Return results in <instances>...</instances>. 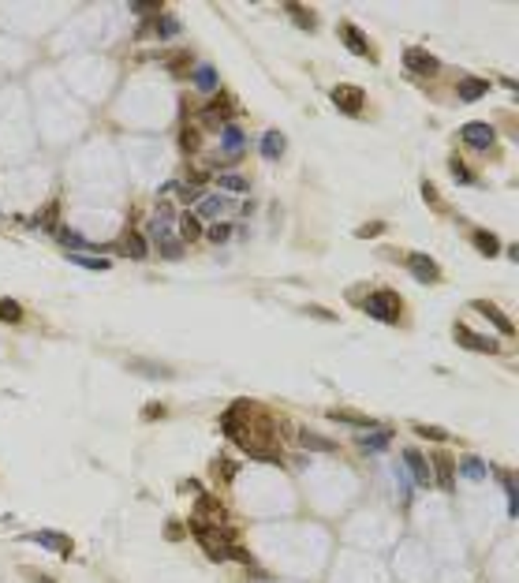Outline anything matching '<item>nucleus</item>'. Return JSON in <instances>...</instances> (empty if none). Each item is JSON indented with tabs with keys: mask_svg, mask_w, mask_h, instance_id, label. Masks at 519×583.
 <instances>
[{
	"mask_svg": "<svg viewBox=\"0 0 519 583\" xmlns=\"http://www.w3.org/2000/svg\"><path fill=\"white\" fill-rule=\"evenodd\" d=\"M288 12L295 15V23H299L303 30H314V26H318V19H314V12H310V8H303V4H288Z\"/></svg>",
	"mask_w": 519,
	"mask_h": 583,
	"instance_id": "nucleus-28",
	"label": "nucleus"
},
{
	"mask_svg": "<svg viewBox=\"0 0 519 583\" xmlns=\"http://www.w3.org/2000/svg\"><path fill=\"white\" fill-rule=\"evenodd\" d=\"M366 314L377 318V322H385V326H393V322H400V314H404V299L396 292H388V288H377V292H370V299H366Z\"/></svg>",
	"mask_w": 519,
	"mask_h": 583,
	"instance_id": "nucleus-1",
	"label": "nucleus"
},
{
	"mask_svg": "<svg viewBox=\"0 0 519 583\" xmlns=\"http://www.w3.org/2000/svg\"><path fill=\"white\" fill-rule=\"evenodd\" d=\"M355 441H359V449H363V452H381V449L393 445V430L374 427V434H359Z\"/></svg>",
	"mask_w": 519,
	"mask_h": 583,
	"instance_id": "nucleus-12",
	"label": "nucleus"
},
{
	"mask_svg": "<svg viewBox=\"0 0 519 583\" xmlns=\"http://www.w3.org/2000/svg\"><path fill=\"white\" fill-rule=\"evenodd\" d=\"M404 68L411 71V75H437L441 60L433 57V53L419 49V45H411V49H404Z\"/></svg>",
	"mask_w": 519,
	"mask_h": 583,
	"instance_id": "nucleus-3",
	"label": "nucleus"
},
{
	"mask_svg": "<svg viewBox=\"0 0 519 583\" xmlns=\"http://www.w3.org/2000/svg\"><path fill=\"white\" fill-rule=\"evenodd\" d=\"M228 113H232V98H217V101H209V105H206V113H202V116H206L209 124H220Z\"/></svg>",
	"mask_w": 519,
	"mask_h": 583,
	"instance_id": "nucleus-24",
	"label": "nucleus"
},
{
	"mask_svg": "<svg viewBox=\"0 0 519 583\" xmlns=\"http://www.w3.org/2000/svg\"><path fill=\"white\" fill-rule=\"evenodd\" d=\"M57 214H60V206H57V202H49V206H45L41 214L30 221V225H34V228H57Z\"/></svg>",
	"mask_w": 519,
	"mask_h": 583,
	"instance_id": "nucleus-26",
	"label": "nucleus"
},
{
	"mask_svg": "<svg viewBox=\"0 0 519 583\" xmlns=\"http://www.w3.org/2000/svg\"><path fill=\"white\" fill-rule=\"evenodd\" d=\"M456 90H460V101H478V98L489 94V82L478 79V75H463Z\"/></svg>",
	"mask_w": 519,
	"mask_h": 583,
	"instance_id": "nucleus-15",
	"label": "nucleus"
},
{
	"mask_svg": "<svg viewBox=\"0 0 519 583\" xmlns=\"http://www.w3.org/2000/svg\"><path fill=\"white\" fill-rule=\"evenodd\" d=\"M452 333H456V340H460L463 348H471V351H489V355H493V351H500V344H497L493 337H478V333H471L467 326H460V322H456V329H452Z\"/></svg>",
	"mask_w": 519,
	"mask_h": 583,
	"instance_id": "nucleus-8",
	"label": "nucleus"
},
{
	"mask_svg": "<svg viewBox=\"0 0 519 583\" xmlns=\"http://www.w3.org/2000/svg\"><path fill=\"white\" fill-rule=\"evenodd\" d=\"M213 475L228 483V479L236 475V464H232V460H225V456H217V460H213Z\"/></svg>",
	"mask_w": 519,
	"mask_h": 583,
	"instance_id": "nucleus-36",
	"label": "nucleus"
},
{
	"mask_svg": "<svg viewBox=\"0 0 519 583\" xmlns=\"http://www.w3.org/2000/svg\"><path fill=\"white\" fill-rule=\"evenodd\" d=\"M332 105H337L340 113H348V116H359V113H363V105H366L363 86H348V82L332 86Z\"/></svg>",
	"mask_w": 519,
	"mask_h": 583,
	"instance_id": "nucleus-2",
	"label": "nucleus"
},
{
	"mask_svg": "<svg viewBox=\"0 0 519 583\" xmlns=\"http://www.w3.org/2000/svg\"><path fill=\"white\" fill-rule=\"evenodd\" d=\"M307 314H314V318H325V322H332L337 314H329L325 307H307Z\"/></svg>",
	"mask_w": 519,
	"mask_h": 583,
	"instance_id": "nucleus-45",
	"label": "nucleus"
},
{
	"mask_svg": "<svg viewBox=\"0 0 519 583\" xmlns=\"http://www.w3.org/2000/svg\"><path fill=\"white\" fill-rule=\"evenodd\" d=\"M68 262L82 266V270H108V258H86V255H68Z\"/></svg>",
	"mask_w": 519,
	"mask_h": 583,
	"instance_id": "nucleus-31",
	"label": "nucleus"
},
{
	"mask_svg": "<svg viewBox=\"0 0 519 583\" xmlns=\"http://www.w3.org/2000/svg\"><path fill=\"white\" fill-rule=\"evenodd\" d=\"M504 494H508V516H516V479L504 475Z\"/></svg>",
	"mask_w": 519,
	"mask_h": 583,
	"instance_id": "nucleus-40",
	"label": "nucleus"
},
{
	"mask_svg": "<svg viewBox=\"0 0 519 583\" xmlns=\"http://www.w3.org/2000/svg\"><path fill=\"white\" fill-rule=\"evenodd\" d=\"M284 150H288V142H284L281 131H265L262 135V157H265V161H281Z\"/></svg>",
	"mask_w": 519,
	"mask_h": 583,
	"instance_id": "nucleus-17",
	"label": "nucleus"
},
{
	"mask_svg": "<svg viewBox=\"0 0 519 583\" xmlns=\"http://www.w3.org/2000/svg\"><path fill=\"white\" fill-rule=\"evenodd\" d=\"M449 172H452V180H460V183H471V180H475V176L463 169V161H449Z\"/></svg>",
	"mask_w": 519,
	"mask_h": 583,
	"instance_id": "nucleus-38",
	"label": "nucleus"
},
{
	"mask_svg": "<svg viewBox=\"0 0 519 583\" xmlns=\"http://www.w3.org/2000/svg\"><path fill=\"white\" fill-rule=\"evenodd\" d=\"M456 468H460L463 479H471V483H482V479L489 475L486 460H478V456H463V460H456Z\"/></svg>",
	"mask_w": 519,
	"mask_h": 583,
	"instance_id": "nucleus-18",
	"label": "nucleus"
},
{
	"mask_svg": "<svg viewBox=\"0 0 519 583\" xmlns=\"http://www.w3.org/2000/svg\"><path fill=\"white\" fill-rule=\"evenodd\" d=\"M404 468H407V475H411L419 486H430V483H433L430 464H426V456H422L419 449H404Z\"/></svg>",
	"mask_w": 519,
	"mask_h": 583,
	"instance_id": "nucleus-7",
	"label": "nucleus"
},
{
	"mask_svg": "<svg viewBox=\"0 0 519 583\" xmlns=\"http://www.w3.org/2000/svg\"><path fill=\"white\" fill-rule=\"evenodd\" d=\"M225 206H228L225 198H217V194H209V198H206V202H202V206H198V214H194V217H198V221H202V217H217V214H220V210H225Z\"/></svg>",
	"mask_w": 519,
	"mask_h": 583,
	"instance_id": "nucleus-29",
	"label": "nucleus"
},
{
	"mask_svg": "<svg viewBox=\"0 0 519 583\" xmlns=\"http://www.w3.org/2000/svg\"><path fill=\"white\" fill-rule=\"evenodd\" d=\"M164 64H169V71H176V75H183V71H187V53H172V57L164 60Z\"/></svg>",
	"mask_w": 519,
	"mask_h": 583,
	"instance_id": "nucleus-37",
	"label": "nucleus"
},
{
	"mask_svg": "<svg viewBox=\"0 0 519 583\" xmlns=\"http://www.w3.org/2000/svg\"><path fill=\"white\" fill-rule=\"evenodd\" d=\"M120 251H124L127 258H135V262L150 258V247H146V239L138 236V232H124V239H120Z\"/></svg>",
	"mask_w": 519,
	"mask_h": 583,
	"instance_id": "nucleus-16",
	"label": "nucleus"
},
{
	"mask_svg": "<svg viewBox=\"0 0 519 583\" xmlns=\"http://www.w3.org/2000/svg\"><path fill=\"white\" fill-rule=\"evenodd\" d=\"M157 251L161 258H183V239H164V243H157Z\"/></svg>",
	"mask_w": 519,
	"mask_h": 583,
	"instance_id": "nucleus-33",
	"label": "nucleus"
},
{
	"mask_svg": "<svg viewBox=\"0 0 519 583\" xmlns=\"http://www.w3.org/2000/svg\"><path fill=\"white\" fill-rule=\"evenodd\" d=\"M228 236H232L228 225H209V239H213V243H225Z\"/></svg>",
	"mask_w": 519,
	"mask_h": 583,
	"instance_id": "nucleus-41",
	"label": "nucleus"
},
{
	"mask_svg": "<svg viewBox=\"0 0 519 583\" xmlns=\"http://www.w3.org/2000/svg\"><path fill=\"white\" fill-rule=\"evenodd\" d=\"M26 576H30V580H38V583H53L49 576H41V572H34V568H26Z\"/></svg>",
	"mask_w": 519,
	"mask_h": 583,
	"instance_id": "nucleus-46",
	"label": "nucleus"
},
{
	"mask_svg": "<svg viewBox=\"0 0 519 583\" xmlns=\"http://www.w3.org/2000/svg\"><path fill=\"white\" fill-rule=\"evenodd\" d=\"M57 236H60V243L75 247V251H82V247H90V243H86V239H82L79 232H71V228H57Z\"/></svg>",
	"mask_w": 519,
	"mask_h": 583,
	"instance_id": "nucleus-34",
	"label": "nucleus"
},
{
	"mask_svg": "<svg viewBox=\"0 0 519 583\" xmlns=\"http://www.w3.org/2000/svg\"><path fill=\"white\" fill-rule=\"evenodd\" d=\"M471 243H475V247H478V251L486 255V258H493V255L500 251V239H497L493 232H486V228H478V232H471Z\"/></svg>",
	"mask_w": 519,
	"mask_h": 583,
	"instance_id": "nucleus-22",
	"label": "nucleus"
},
{
	"mask_svg": "<svg viewBox=\"0 0 519 583\" xmlns=\"http://www.w3.org/2000/svg\"><path fill=\"white\" fill-rule=\"evenodd\" d=\"M180 146H183V150H198V131H194V127H187V131H183V138H180Z\"/></svg>",
	"mask_w": 519,
	"mask_h": 583,
	"instance_id": "nucleus-42",
	"label": "nucleus"
},
{
	"mask_svg": "<svg viewBox=\"0 0 519 583\" xmlns=\"http://www.w3.org/2000/svg\"><path fill=\"white\" fill-rule=\"evenodd\" d=\"M471 307H475L478 314H486V318L493 322V326H497L500 333H504V337H512V333H516V326H512V322L504 318V314H500V307H493V303H486V299H475V303H471Z\"/></svg>",
	"mask_w": 519,
	"mask_h": 583,
	"instance_id": "nucleus-13",
	"label": "nucleus"
},
{
	"mask_svg": "<svg viewBox=\"0 0 519 583\" xmlns=\"http://www.w3.org/2000/svg\"><path fill=\"white\" fill-rule=\"evenodd\" d=\"M26 542L41 546V550H53L57 557H71V553H75V542H71L68 535H60V531H30Z\"/></svg>",
	"mask_w": 519,
	"mask_h": 583,
	"instance_id": "nucleus-4",
	"label": "nucleus"
},
{
	"mask_svg": "<svg viewBox=\"0 0 519 583\" xmlns=\"http://www.w3.org/2000/svg\"><path fill=\"white\" fill-rule=\"evenodd\" d=\"M0 322H23V307L15 299H0Z\"/></svg>",
	"mask_w": 519,
	"mask_h": 583,
	"instance_id": "nucleus-30",
	"label": "nucleus"
},
{
	"mask_svg": "<svg viewBox=\"0 0 519 583\" xmlns=\"http://www.w3.org/2000/svg\"><path fill=\"white\" fill-rule=\"evenodd\" d=\"M460 138L467 146H475V150H489L493 146V138H497V131L489 124H478V120H471V124H463L460 127Z\"/></svg>",
	"mask_w": 519,
	"mask_h": 583,
	"instance_id": "nucleus-6",
	"label": "nucleus"
},
{
	"mask_svg": "<svg viewBox=\"0 0 519 583\" xmlns=\"http://www.w3.org/2000/svg\"><path fill=\"white\" fill-rule=\"evenodd\" d=\"M393 479H396V497H400V505L407 508L411 505V475H407V468L404 464H393Z\"/></svg>",
	"mask_w": 519,
	"mask_h": 583,
	"instance_id": "nucleus-19",
	"label": "nucleus"
},
{
	"mask_svg": "<svg viewBox=\"0 0 519 583\" xmlns=\"http://www.w3.org/2000/svg\"><path fill=\"white\" fill-rule=\"evenodd\" d=\"M433 475H437V486L444 490V494H452V490H456V483H452V479H456V460L452 456H433Z\"/></svg>",
	"mask_w": 519,
	"mask_h": 583,
	"instance_id": "nucleus-10",
	"label": "nucleus"
},
{
	"mask_svg": "<svg viewBox=\"0 0 519 583\" xmlns=\"http://www.w3.org/2000/svg\"><path fill=\"white\" fill-rule=\"evenodd\" d=\"M220 146H225L228 157H239V154H243V146H247V135L239 131L236 124H225V127H220Z\"/></svg>",
	"mask_w": 519,
	"mask_h": 583,
	"instance_id": "nucleus-14",
	"label": "nucleus"
},
{
	"mask_svg": "<svg viewBox=\"0 0 519 583\" xmlns=\"http://www.w3.org/2000/svg\"><path fill=\"white\" fill-rule=\"evenodd\" d=\"M385 232V225H381V221H370V225H363V228H359V239H370V236H381Z\"/></svg>",
	"mask_w": 519,
	"mask_h": 583,
	"instance_id": "nucleus-39",
	"label": "nucleus"
},
{
	"mask_svg": "<svg viewBox=\"0 0 519 583\" xmlns=\"http://www.w3.org/2000/svg\"><path fill=\"white\" fill-rule=\"evenodd\" d=\"M220 187L225 191H250V183L243 180V176H236V172H220Z\"/></svg>",
	"mask_w": 519,
	"mask_h": 583,
	"instance_id": "nucleus-32",
	"label": "nucleus"
},
{
	"mask_svg": "<svg viewBox=\"0 0 519 583\" xmlns=\"http://www.w3.org/2000/svg\"><path fill=\"white\" fill-rule=\"evenodd\" d=\"M217 82H220V75H217V68H213V64H198V68H194V86L198 90H217Z\"/></svg>",
	"mask_w": 519,
	"mask_h": 583,
	"instance_id": "nucleus-21",
	"label": "nucleus"
},
{
	"mask_svg": "<svg viewBox=\"0 0 519 583\" xmlns=\"http://www.w3.org/2000/svg\"><path fill=\"white\" fill-rule=\"evenodd\" d=\"M340 38L348 41V49L355 53V57H370V41H366V34L359 30L355 23H340Z\"/></svg>",
	"mask_w": 519,
	"mask_h": 583,
	"instance_id": "nucleus-11",
	"label": "nucleus"
},
{
	"mask_svg": "<svg viewBox=\"0 0 519 583\" xmlns=\"http://www.w3.org/2000/svg\"><path fill=\"white\" fill-rule=\"evenodd\" d=\"M131 12H161V4H153V0H135Z\"/></svg>",
	"mask_w": 519,
	"mask_h": 583,
	"instance_id": "nucleus-44",
	"label": "nucleus"
},
{
	"mask_svg": "<svg viewBox=\"0 0 519 583\" xmlns=\"http://www.w3.org/2000/svg\"><path fill=\"white\" fill-rule=\"evenodd\" d=\"M180 236H183V239H198V236H202V221L194 217V214H183V217H180Z\"/></svg>",
	"mask_w": 519,
	"mask_h": 583,
	"instance_id": "nucleus-27",
	"label": "nucleus"
},
{
	"mask_svg": "<svg viewBox=\"0 0 519 583\" xmlns=\"http://www.w3.org/2000/svg\"><path fill=\"white\" fill-rule=\"evenodd\" d=\"M299 445H303V449H314V452H332V449H337V441H329V438H318V434L303 430V434H299Z\"/></svg>",
	"mask_w": 519,
	"mask_h": 583,
	"instance_id": "nucleus-23",
	"label": "nucleus"
},
{
	"mask_svg": "<svg viewBox=\"0 0 519 583\" xmlns=\"http://www.w3.org/2000/svg\"><path fill=\"white\" fill-rule=\"evenodd\" d=\"M415 434H419V438H430V441H449V434L441 427H426V423H415Z\"/></svg>",
	"mask_w": 519,
	"mask_h": 583,
	"instance_id": "nucleus-35",
	"label": "nucleus"
},
{
	"mask_svg": "<svg viewBox=\"0 0 519 583\" xmlns=\"http://www.w3.org/2000/svg\"><path fill=\"white\" fill-rule=\"evenodd\" d=\"M329 419H337V423H348V427H359V430H374V419H366V415H359V411L329 408Z\"/></svg>",
	"mask_w": 519,
	"mask_h": 583,
	"instance_id": "nucleus-20",
	"label": "nucleus"
},
{
	"mask_svg": "<svg viewBox=\"0 0 519 583\" xmlns=\"http://www.w3.org/2000/svg\"><path fill=\"white\" fill-rule=\"evenodd\" d=\"M407 270H411V277H415V281H422V284H437L441 281V266L433 262L430 255L411 251V255H407Z\"/></svg>",
	"mask_w": 519,
	"mask_h": 583,
	"instance_id": "nucleus-5",
	"label": "nucleus"
},
{
	"mask_svg": "<svg viewBox=\"0 0 519 583\" xmlns=\"http://www.w3.org/2000/svg\"><path fill=\"white\" fill-rule=\"evenodd\" d=\"M172 221H176L172 210L161 202V206H157V214L150 217V239H153V243H164V239H172Z\"/></svg>",
	"mask_w": 519,
	"mask_h": 583,
	"instance_id": "nucleus-9",
	"label": "nucleus"
},
{
	"mask_svg": "<svg viewBox=\"0 0 519 583\" xmlns=\"http://www.w3.org/2000/svg\"><path fill=\"white\" fill-rule=\"evenodd\" d=\"M180 30H183V26H180V19H176V15H161V19H157V38H161V41L176 38Z\"/></svg>",
	"mask_w": 519,
	"mask_h": 583,
	"instance_id": "nucleus-25",
	"label": "nucleus"
},
{
	"mask_svg": "<svg viewBox=\"0 0 519 583\" xmlns=\"http://www.w3.org/2000/svg\"><path fill=\"white\" fill-rule=\"evenodd\" d=\"M422 198H426V202H430V206H441V198H437V187H433V183H430V180H426V183H422Z\"/></svg>",
	"mask_w": 519,
	"mask_h": 583,
	"instance_id": "nucleus-43",
	"label": "nucleus"
}]
</instances>
